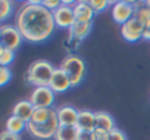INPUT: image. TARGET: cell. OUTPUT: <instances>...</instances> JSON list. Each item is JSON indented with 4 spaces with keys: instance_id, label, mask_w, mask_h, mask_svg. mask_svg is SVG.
<instances>
[{
    "instance_id": "26",
    "label": "cell",
    "mask_w": 150,
    "mask_h": 140,
    "mask_svg": "<svg viewBox=\"0 0 150 140\" xmlns=\"http://www.w3.org/2000/svg\"><path fill=\"white\" fill-rule=\"evenodd\" d=\"M109 140H127V136H125V133H124L122 130H119V128L116 127L115 130L110 131Z\"/></svg>"
},
{
    "instance_id": "19",
    "label": "cell",
    "mask_w": 150,
    "mask_h": 140,
    "mask_svg": "<svg viewBox=\"0 0 150 140\" xmlns=\"http://www.w3.org/2000/svg\"><path fill=\"white\" fill-rule=\"evenodd\" d=\"M24 130H27V122L15 115H11L8 119H6V131L9 133H13V134H19L22 133Z\"/></svg>"
},
{
    "instance_id": "23",
    "label": "cell",
    "mask_w": 150,
    "mask_h": 140,
    "mask_svg": "<svg viewBox=\"0 0 150 140\" xmlns=\"http://www.w3.org/2000/svg\"><path fill=\"white\" fill-rule=\"evenodd\" d=\"M88 3H90V6L93 8L94 14H99V12L105 11V9L110 5V2H108V0H90Z\"/></svg>"
},
{
    "instance_id": "4",
    "label": "cell",
    "mask_w": 150,
    "mask_h": 140,
    "mask_svg": "<svg viewBox=\"0 0 150 140\" xmlns=\"http://www.w3.org/2000/svg\"><path fill=\"white\" fill-rule=\"evenodd\" d=\"M59 127H60V122H59L57 114H54L50 119L43 121V122H37V124L27 122V131L33 137H37V139H41V140L54 137V134L59 130Z\"/></svg>"
},
{
    "instance_id": "13",
    "label": "cell",
    "mask_w": 150,
    "mask_h": 140,
    "mask_svg": "<svg viewBox=\"0 0 150 140\" xmlns=\"http://www.w3.org/2000/svg\"><path fill=\"white\" fill-rule=\"evenodd\" d=\"M74 15H75V21L78 22H93L94 18V11L90 6L88 2L83 0V2H77L74 6Z\"/></svg>"
},
{
    "instance_id": "1",
    "label": "cell",
    "mask_w": 150,
    "mask_h": 140,
    "mask_svg": "<svg viewBox=\"0 0 150 140\" xmlns=\"http://www.w3.org/2000/svg\"><path fill=\"white\" fill-rule=\"evenodd\" d=\"M15 27L22 34L24 40L30 43H43L53 34L56 24L52 11L44 8L41 2L31 0L18 9Z\"/></svg>"
},
{
    "instance_id": "25",
    "label": "cell",
    "mask_w": 150,
    "mask_h": 140,
    "mask_svg": "<svg viewBox=\"0 0 150 140\" xmlns=\"http://www.w3.org/2000/svg\"><path fill=\"white\" fill-rule=\"evenodd\" d=\"M109 134H110L109 131L96 128V130L91 133V137H93V140H109Z\"/></svg>"
},
{
    "instance_id": "31",
    "label": "cell",
    "mask_w": 150,
    "mask_h": 140,
    "mask_svg": "<svg viewBox=\"0 0 150 140\" xmlns=\"http://www.w3.org/2000/svg\"><path fill=\"white\" fill-rule=\"evenodd\" d=\"M143 38H144V40H149V41H150V27L144 28V34H143Z\"/></svg>"
},
{
    "instance_id": "5",
    "label": "cell",
    "mask_w": 150,
    "mask_h": 140,
    "mask_svg": "<svg viewBox=\"0 0 150 140\" xmlns=\"http://www.w3.org/2000/svg\"><path fill=\"white\" fill-rule=\"evenodd\" d=\"M22 34L19 33V30L15 27V24H3L0 27V44L5 49L9 50H16L21 47L22 44Z\"/></svg>"
},
{
    "instance_id": "21",
    "label": "cell",
    "mask_w": 150,
    "mask_h": 140,
    "mask_svg": "<svg viewBox=\"0 0 150 140\" xmlns=\"http://www.w3.org/2000/svg\"><path fill=\"white\" fill-rule=\"evenodd\" d=\"M15 59V52L5 49V47H0V65L2 66H8L13 62Z\"/></svg>"
},
{
    "instance_id": "11",
    "label": "cell",
    "mask_w": 150,
    "mask_h": 140,
    "mask_svg": "<svg viewBox=\"0 0 150 140\" xmlns=\"http://www.w3.org/2000/svg\"><path fill=\"white\" fill-rule=\"evenodd\" d=\"M49 87L54 92V93H62V92H66L72 87L71 84V80L68 78V75L62 71L60 68H56L54 72H53V77L50 80V84Z\"/></svg>"
},
{
    "instance_id": "16",
    "label": "cell",
    "mask_w": 150,
    "mask_h": 140,
    "mask_svg": "<svg viewBox=\"0 0 150 140\" xmlns=\"http://www.w3.org/2000/svg\"><path fill=\"white\" fill-rule=\"evenodd\" d=\"M96 128H100V130L110 133L112 130L116 128L113 117L108 112H96Z\"/></svg>"
},
{
    "instance_id": "8",
    "label": "cell",
    "mask_w": 150,
    "mask_h": 140,
    "mask_svg": "<svg viewBox=\"0 0 150 140\" xmlns=\"http://www.w3.org/2000/svg\"><path fill=\"white\" fill-rule=\"evenodd\" d=\"M135 14V8L132 5V2H116L113 3L112 8V18L116 24L124 25L125 22H128L131 18H134Z\"/></svg>"
},
{
    "instance_id": "15",
    "label": "cell",
    "mask_w": 150,
    "mask_h": 140,
    "mask_svg": "<svg viewBox=\"0 0 150 140\" xmlns=\"http://www.w3.org/2000/svg\"><path fill=\"white\" fill-rule=\"evenodd\" d=\"M91 28H93V22H78V21H75V24L68 31H69L71 37L81 41L91 33Z\"/></svg>"
},
{
    "instance_id": "12",
    "label": "cell",
    "mask_w": 150,
    "mask_h": 140,
    "mask_svg": "<svg viewBox=\"0 0 150 140\" xmlns=\"http://www.w3.org/2000/svg\"><path fill=\"white\" fill-rule=\"evenodd\" d=\"M77 127H78L80 131L93 133L96 130V112H91V111H87V109H81L78 112Z\"/></svg>"
},
{
    "instance_id": "9",
    "label": "cell",
    "mask_w": 150,
    "mask_h": 140,
    "mask_svg": "<svg viewBox=\"0 0 150 140\" xmlns=\"http://www.w3.org/2000/svg\"><path fill=\"white\" fill-rule=\"evenodd\" d=\"M121 34L122 37L129 41V43H135L138 40L143 38V34H144V25L134 16L131 18L128 22H125L124 25H121Z\"/></svg>"
},
{
    "instance_id": "17",
    "label": "cell",
    "mask_w": 150,
    "mask_h": 140,
    "mask_svg": "<svg viewBox=\"0 0 150 140\" xmlns=\"http://www.w3.org/2000/svg\"><path fill=\"white\" fill-rule=\"evenodd\" d=\"M135 8L134 16L144 25V28L150 27V8L146 6V2H132Z\"/></svg>"
},
{
    "instance_id": "14",
    "label": "cell",
    "mask_w": 150,
    "mask_h": 140,
    "mask_svg": "<svg viewBox=\"0 0 150 140\" xmlns=\"http://www.w3.org/2000/svg\"><path fill=\"white\" fill-rule=\"evenodd\" d=\"M34 111H35V108L33 106V103L30 100H19V102L15 103V106L12 109V115H15V117L24 119L25 122H28L31 119Z\"/></svg>"
},
{
    "instance_id": "2",
    "label": "cell",
    "mask_w": 150,
    "mask_h": 140,
    "mask_svg": "<svg viewBox=\"0 0 150 140\" xmlns=\"http://www.w3.org/2000/svg\"><path fill=\"white\" fill-rule=\"evenodd\" d=\"M54 69L56 68L49 60L37 59L27 69V74H25L27 83L34 87H49Z\"/></svg>"
},
{
    "instance_id": "10",
    "label": "cell",
    "mask_w": 150,
    "mask_h": 140,
    "mask_svg": "<svg viewBox=\"0 0 150 140\" xmlns=\"http://www.w3.org/2000/svg\"><path fill=\"white\" fill-rule=\"evenodd\" d=\"M78 109H75L74 106L71 105H63L60 108L56 109V114H57V118H59V122L60 125L63 127H71V125H77V121H78Z\"/></svg>"
},
{
    "instance_id": "22",
    "label": "cell",
    "mask_w": 150,
    "mask_h": 140,
    "mask_svg": "<svg viewBox=\"0 0 150 140\" xmlns=\"http://www.w3.org/2000/svg\"><path fill=\"white\" fill-rule=\"evenodd\" d=\"M12 14V2L9 0H2L0 2V19L6 21Z\"/></svg>"
},
{
    "instance_id": "6",
    "label": "cell",
    "mask_w": 150,
    "mask_h": 140,
    "mask_svg": "<svg viewBox=\"0 0 150 140\" xmlns=\"http://www.w3.org/2000/svg\"><path fill=\"white\" fill-rule=\"evenodd\" d=\"M35 109L38 108H52L54 102V92L50 87H34L28 99Z\"/></svg>"
},
{
    "instance_id": "32",
    "label": "cell",
    "mask_w": 150,
    "mask_h": 140,
    "mask_svg": "<svg viewBox=\"0 0 150 140\" xmlns=\"http://www.w3.org/2000/svg\"><path fill=\"white\" fill-rule=\"evenodd\" d=\"M146 6H147V8H150V0H147V2H146Z\"/></svg>"
},
{
    "instance_id": "30",
    "label": "cell",
    "mask_w": 150,
    "mask_h": 140,
    "mask_svg": "<svg viewBox=\"0 0 150 140\" xmlns=\"http://www.w3.org/2000/svg\"><path fill=\"white\" fill-rule=\"evenodd\" d=\"M78 140H93V137H91V133L81 131V133H80V136H78Z\"/></svg>"
},
{
    "instance_id": "24",
    "label": "cell",
    "mask_w": 150,
    "mask_h": 140,
    "mask_svg": "<svg viewBox=\"0 0 150 140\" xmlns=\"http://www.w3.org/2000/svg\"><path fill=\"white\" fill-rule=\"evenodd\" d=\"M12 78V71L8 66H0V86H6Z\"/></svg>"
},
{
    "instance_id": "29",
    "label": "cell",
    "mask_w": 150,
    "mask_h": 140,
    "mask_svg": "<svg viewBox=\"0 0 150 140\" xmlns=\"http://www.w3.org/2000/svg\"><path fill=\"white\" fill-rule=\"evenodd\" d=\"M0 140H21L19 134H13V133H9V131H3L2 136H0Z\"/></svg>"
},
{
    "instance_id": "27",
    "label": "cell",
    "mask_w": 150,
    "mask_h": 140,
    "mask_svg": "<svg viewBox=\"0 0 150 140\" xmlns=\"http://www.w3.org/2000/svg\"><path fill=\"white\" fill-rule=\"evenodd\" d=\"M41 3H43L44 8H47L52 12H54L57 8L62 6V2H59V0H46V2H41Z\"/></svg>"
},
{
    "instance_id": "20",
    "label": "cell",
    "mask_w": 150,
    "mask_h": 140,
    "mask_svg": "<svg viewBox=\"0 0 150 140\" xmlns=\"http://www.w3.org/2000/svg\"><path fill=\"white\" fill-rule=\"evenodd\" d=\"M54 114H56V111L52 109V108H38V109L34 111V114H33V117H31V119L28 122H34V124L43 122V121L50 119Z\"/></svg>"
},
{
    "instance_id": "3",
    "label": "cell",
    "mask_w": 150,
    "mask_h": 140,
    "mask_svg": "<svg viewBox=\"0 0 150 140\" xmlns=\"http://www.w3.org/2000/svg\"><path fill=\"white\" fill-rule=\"evenodd\" d=\"M59 68L68 75V78L71 80L72 87H77L86 75V63H84V60L80 56L72 55V53L66 55L62 59Z\"/></svg>"
},
{
    "instance_id": "28",
    "label": "cell",
    "mask_w": 150,
    "mask_h": 140,
    "mask_svg": "<svg viewBox=\"0 0 150 140\" xmlns=\"http://www.w3.org/2000/svg\"><path fill=\"white\" fill-rule=\"evenodd\" d=\"M65 43H66V46L69 47V50H71V52H74L75 49H77V47L80 46V40H77V38H74V37H71V36L68 37V40H66Z\"/></svg>"
},
{
    "instance_id": "7",
    "label": "cell",
    "mask_w": 150,
    "mask_h": 140,
    "mask_svg": "<svg viewBox=\"0 0 150 140\" xmlns=\"http://www.w3.org/2000/svg\"><path fill=\"white\" fill-rule=\"evenodd\" d=\"M53 18H54L56 27L69 30L75 24V15H74V8L71 6V2H62V6L53 12Z\"/></svg>"
},
{
    "instance_id": "18",
    "label": "cell",
    "mask_w": 150,
    "mask_h": 140,
    "mask_svg": "<svg viewBox=\"0 0 150 140\" xmlns=\"http://www.w3.org/2000/svg\"><path fill=\"white\" fill-rule=\"evenodd\" d=\"M80 133H81V131L78 130L77 125H71V127H63V125H60L53 139H54V140H78Z\"/></svg>"
}]
</instances>
